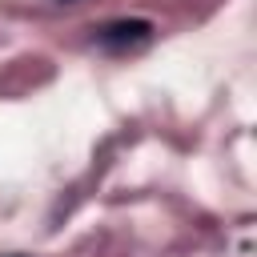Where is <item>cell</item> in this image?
I'll return each instance as SVG.
<instances>
[{
  "label": "cell",
  "instance_id": "obj_1",
  "mask_svg": "<svg viewBox=\"0 0 257 257\" xmlns=\"http://www.w3.org/2000/svg\"><path fill=\"white\" fill-rule=\"evenodd\" d=\"M153 36V24L149 20H112L96 32V40L104 48H128V44H145Z\"/></svg>",
  "mask_w": 257,
  "mask_h": 257
}]
</instances>
